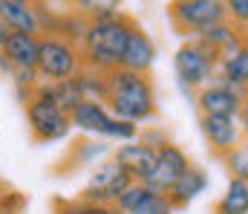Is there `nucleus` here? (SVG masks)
<instances>
[{"instance_id": "27", "label": "nucleus", "mask_w": 248, "mask_h": 214, "mask_svg": "<svg viewBox=\"0 0 248 214\" xmlns=\"http://www.w3.org/2000/svg\"><path fill=\"white\" fill-rule=\"evenodd\" d=\"M225 3V15L234 26L248 32V0H222Z\"/></svg>"}, {"instance_id": "12", "label": "nucleus", "mask_w": 248, "mask_h": 214, "mask_svg": "<svg viewBox=\"0 0 248 214\" xmlns=\"http://www.w3.org/2000/svg\"><path fill=\"white\" fill-rule=\"evenodd\" d=\"M113 206L119 209V214H176V209L170 206L165 194H156L144 182H130L127 191L119 194Z\"/></svg>"}, {"instance_id": "14", "label": "nucleus", "mask_w": 248, "mask_h": 214, "mask_svg": "<svg viewBox=\"0 0 248 214\" xmlns=\"http://www.w3.org/2000/svg\"><path fill=\"white\" fill-rule=\"evenodd\" d=\"M110 156L127 171V177H130L133 182H147L150 174H153V165H156V150L147 148V145H141L139 139H136V142L119 145Z\"/></svg>"}, {"instance_id": "16", "label": "nucleus", "mask_w": 248, "mask_h": 214, "mask_svg": "<svg viewBox=\"0 0 248 214\" xmlns=\"http://www.w3.org/2000/svg\"><path fill=\"white\" fill-rule=\"evenodd\" d=\"M107 156H110V142L93 139V136H81V139H75L72 148L66 150L63 162L58 165V174H75V168L93 165L95 159H107Z\"/></svg>"}, {"instance_id": "8", "label": "nucleus", "mask_w": 248, "mask_h": 214, "mask_svg": "<svg viewBox=\"0 0 248 214\" xmlns=\"http://www.w3.org/2000/svg\"><path fill=\"white\" fill-rule=\"evenodd\" d=\"M130 182L133 180L127 177V171H124L113 156H107V159H101L93 168L87 185L78 191V200H84L87 206H113L119 200V194L127 191Z\"/></svg>"}, {"instance_id": "18", "label": "nucleus", "mask_w": 248, "mask_h": 214, "mask_svg": "<svg viewBox=\"0 0 248 214\" xmlns=\"http://www.w3.org/2000/svg\"><path fill=\"white\" fill-rule=\"evenodd\" d=\"M208 49H214L219 58H225V55H231V52H237L243 44L248 41V32L246 29H240V26H234L231 20H222V23H217V26H211L208 32H202V35H196Z\"/></svg>"}, {"instance_id": "25", "label": "nucleus", "mask_w": 248, "mask_h": 214, "mask_svg": "<svg viewBox=\"0 0 248 214\" xmlns=\"http://www.w3.org/2000/svg\"><path fill=\"white\" fill-rule=\"evenodd\" d=\"M228 171V180H243L248 182V136H243V142L237 145L231 153H225L219 159Z\"/></svg>"}, {"instance_id": "15", "label": "nucleus", "mask_w": 248, "mask_h": 214, "mask_svg": "<svg viewBox=\"0 0 248 214\" xmlns=\"http://www.w3.org/2000/svg\"><path fill=\"white\" fill-rule=\"evenodd\" d=\"M208 185H211L208 171L190 162V165H187V171L176 180V185L168 191V200H170V206H173L176 212H182V209H187L199 194H205V191H208Z\"/></svg>"}, {"instance_id": "10", "label": "nucleus", "mask_w": 248, "mask_h": 214, "mask_svg": "<svg viewBox=\"0 0 248 214\" xmlns=\"http://www.w3.org/2000/svg\"><path fill=\"white\" fill-rule=\"evenodd\" d=\"M187 165H190V159H187V153L179 145H173V142L162 145V148L156 150L153 174H150V180H147L144 185H150L156 194H165V197H168V191L176 185V180L187 171Z\"/></svg>"}, {"instance_id": "9", "label": "nucleus", "mask_w": 248, "mask_h": 214, "mask_svg": "<svg viewBox=\"0 0 248 214\" xmlns=\"http://www.w3.org/2000/svg\"><path fill=\"white\" fill-rule=\"evenodd\" d=\"M248 99L246 90H237L231 84H225L222 78L214 75L211 84H205L193 101H196V110L199 116H237L243 110V101Z\"/></svg>"}, {"instance_id": "17", "label": "nucleus", "mask_w": 248, "mask_h": 214, "mask_svg": "<svg viewBox=\"0 0 248 214\" xmlns=\"http://www.w3.org/2000/svg\"><path fill=\"white\" fill-rule=\"evenodd\" d=\"M38 41H41V35L9 32L6 44L0 47V55L15 70H35V64H38Z\"/></svg>"}, {"instance_id": "19", "label": "nucleus", "mask_w": 248, "mask_h": 214, "mask_svg": "<svg viewBox=\"0 0 248 214\" xmlns=\"http://www.w3.org/2000/svg\"><path fill=\"white\" fill-rule=\"evenodd\" d=\"M0 17L9 26V32H26L41 35L35 20V3H17V0H0Z\"/></svg>"}, {"instance_id": "33", "label": "nucleus", "mask_w": 248, "mask_h": 214, "mask_svg": "<svg viewBox=\"0 0 248 214\" xmlns=\"http://www.w3.org/2000/svg\"><path fill=\"white\" fill-rule=\"evenodd\" d=\"M17 3H35V0H17Z\"/></svg>"}, {"instance_id": "30", "label": "nucleus", "mask_w": 248, "mask_h": 214, "mask_svg": "<svg viewBox=\"0 0 248 214\" xmlns=\"http://www.w3.org/2000/svg\"><path fill=\"white\" fill-rule=\"evenodd\" d=\"M87 214H119L116 206H87Z\"/></svg>"}, {"instance_id": "23", "label": "nucleus", "mask_w": 248, "mask_h": 214, "mask_svg": "<svg viewBox=\"0 0 248 214\" xmlns=\"http://www.w3.org/2000/svg\"><path fill=\"white\" fill-rule=\"evenodd\" d=\"M87 26H90V20H87L84 15H78V12L66 9V12H58L52 35H58V38H63V41H69V44H75V47H78V44L84 41V35H87Z\"/></svg>"}, {"instance_id": "5", "label": "nucleus", "mask_w": 248, "mask_h": 214, "mask_svg": "<svg viewBox=\"0 0 248 214\" xmlns=\"http://www.w3.org/2000/svg\"><path fill=\"white\" fill-rule=\"evenodd\" d=\"M217 64H219V55L214 49H208L199 38L185 41L173 55V72H176L179 90L185 96H196L205 84L214 81Z\"/></svg>"}, {"instance_id": "21", "label": "nucleus", "mask_w": 248, "mask_h": 214, "mask_svg": "<svg viewBox=\"0 0 248 214\" xmlns=\"http://www.w3.org/2000/svg\"><path fill=\"white\" fill-rule=\"evenodd\" d=\"M72 81H75V87H78L81 99H87V101H104V104H107L110 81H107V75H104V72H95V70L81 67L78 75H75Z\"/></svg>"}, {"instance_id": "31", "label": "nucleus", "mask_w": 248, "mask_h": 214, "mask_svg": "<svg viewBox=\"0 0 248 214\" xmlns=\"http://www.w3.org/2000/svg\"><path fill=\"white\" fill-rule=\"evenodd\" d=\"M6 38H9V26L3 23V17H0V47L6 44Z\"/></svg>"}, {"instance_id": "32", "label": "nucleus", "mask_w": 248, "mask_h": 214, "mask_svg": "<svg viewBox=\"0 0 248 214\" xmlns=\"http://www.w3.org/2000/svg\"><path fill=\"white\" fill-rule=\"evenodd\" d=\"M0 214H15V212H6V209H0Z\"/></svg>"}, {"instance_id": "20", "label": "nucleus", "mask_w": 248, "mask_h": 214, "mask_svg": "<svg viewBox=\"0 0 248 214\" xmlns=\"http://www.w3.org/2000/svg\"><path fill=\"white\" fill-rule=\"evenodd\" d=\"M217 78H222L225 84H231V87L248 93V41L237 49V52L219 58V64H217Z\"/></svg>"}, {"instance_id": "7", "label": "nucleus", "mask_w": 248, "mask_h": 214, "mask_svg": "<svg viewBox=\"0 0 248 214\" xmlns=\"http://www.w3.org/2000/svg\"><path fill=\"white\" fill-rule=\"evenodd\" d=\"M81 67H84V61H81V49L75 44L63 41L58 35H41V41H38V64H35V72H38L41 81L55 84V81L75 78Z\"/></svg>"}, {"instance_id": "24", "label": "nucleus", "mask_w": 248, "mask_h": 214, "mask_svg": "<svg viewBox=\"0 0 248 214\" xmlns=\"http://www.w3.org/2000/svg\"><path fill=\"white\" fill-rule=\"evenodd\" d=\"M69 9L93 20H107L122 12V0H69Z\"/></svg>"}, {"instance_id": "28", "label": "nucleus", "mask_w": 248, "mask_h": 214, "mask_svg": "<svg viewBox=\"0 0 248 214\" xmlns=\"http://www.w3.org/2000/svg\"><path fill=\"white\" fill-rule=\"evenodd\" d=\"M139 142L147 145V148H153V150H159L162 145H168V136H165L162 128H141V131H139Z\"/></svg>"}, {"instance_id": "26", "label": "nucleus", "mask_w": 248, "mask_h": 214, "mask_svg": "<svg viewBox=\"0 0 248 214\" xmlns=\"http://www.w3.org/2000/svg\"><path fill=\"white\" fill-rule=\"evenodd\" d=\"M46 87H49V96H52V101L61 107L66 116L75 110V104H78V101H84L72 78H66V81H55V84H46Z\"/></svg>"}, {"instance_id": "11", "label": "nucleus", "mask_w": 248, "mask_h": 214, "mask_svg": "<svg viewBox=\"0 0 248 214\" xmlns=\"http://www.w3.org/2000/svg\"><path fill=\"white\" fill-rule=\"evenodd\" d=\"M199 131L208 142V150L217 159H222L243 142V128L237 116H199Z\"/></svg>"}, {"instance_id": "6", "label": "nucleus", "mask_w": 248, "mask_h": 214, "mask_svg": "<svg viewBox=\"0 0 248 214\" xmlns=\"http://www.w3.org/2000/svg\"><path fill=\"white\" fill-rule=\"evenodd\" d=\"M168 20L176 35L185 41L208 32L211 26L228 20L222 0H170L168 3Z\"/></svg>"}, {"instance_id": "4", "label": "nucleus", "mask_w": 248, "mask_h": 214, "mask_svg": "<svg viewBox=\"0 0 248 214\" xmlns=\"http://www.w3.org/2000/svg\"><path fill=\"white\" fill-rule=\"evenodd\" d=\"M23 110H26L29 133H32V142L35 145L61 142V139L69 136V131H72L69 116L52 101L46 81H41V84L35 87V93H32V99H29V104H26Z\"/></svg>"}, {"instance_id": "2", "label": "nucleus", "mask_w": 248, "mask_h": 214, "mask_svg": "<svg viewBox=\"0 0 248 214\" xmlns=\"http://www.w3.org/2000/svg\"><path fill=\"white\" fill-rule=\"evenodd\" d=\"M133 23H136V17L127 15V12H119V15L107 17V20H93L87 26L84 41L78 44L84 67L104 72V75L119 70L124 55V44H127V35H130Z\"/></svg>"}, {"instance_id": "29", "label": "nucleus", "mask_w": 248, "mask_h": 214, "mask_svg": "<svg viewBox=\"0 0 248 214\" xmlns=\"http://www.w3.org/2000/svg\"><path fill=\"white\" fill-rule=\"evenodd\" d=\"M55 214H87V203L78 197H72V200L55 197Z\"/></svg>"}, {"instance_id": "3", "label": "nucleus", "mask_w": 248, "mask_h": 214, "mask_svg": "<svg viewBox=\"0 0 248 214\" xmlns=\"http://www.w3.org/2000/svg\"><path fill=\"white\" fill-rule=\"evenodd\" d=\"M69 125L81 131L84 136L104 139V142H136L139 139V125H130L124 119H116L104 101H78L75 110L69 113Z\"/></svg>"}, {"instance_id": "13", "label": "nucleus", "mask_w": 248, "mask_h": 214, "mask_svg": "<svg viewBox=\"0 0 248 214\" xmlns=\"http://www.w3.org/2000/svg\"><path fill=\"white\" fill-rule=\"evenodd\" d=\"M156 64V44L153 38L147 35L144 26H139V20L130 26V35H127V44H124V55H122V67L133 72H141V75H150Z\"/></svg>"}, {"instance_id": "1", "label": "nucleus", "mask_w": 248, "mask_h": 214, "mask_svg": "<svg viewBox=\"0 0 248 214\" xmlns=\"http://www.w3.org/2000/svg\"><path fill=\"white\" fill-rule=\"evenodd\" d=\"M107 81H110L107 110L116 119H124L141 128L159 116V93L150 75L119 67V70L107 72Z\"/></svg>"}, {"instance_id": "22", "label": "nucleus", "mask_w": 248, "mask_h": 214, "mask_svg": "<svg viewBox=\"0 0 248 214\" xmlns=\"http://www.w3.org/2000/svg\"><path fill=\"white\" fill-rule=\"evenodd\" d=\"M214 214H248V182L228 180L225 194L214 203Z\"/></svg>"}]
</instances>
